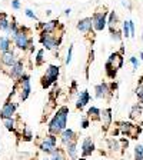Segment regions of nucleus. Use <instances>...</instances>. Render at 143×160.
Wrapping results in <instances>:
<instances>
[{"instance_id":"f257e3e1","label":"nucleus","mask_w":143,"mask_h":160,"mask_svg":"<svg viewBox=\"0 0 143 160\" xmlns=\"http://www.w3.org/2000/svg\"><path fill=\"white\" fill-rule=\"evenodd\" d=\"M70 110L67 106H60L57 112L53 114V117L50 119L49 124H47V133L56 134L59 136L62 132L67 127V119H69Z\"/></svg>"},{"instance_id":"f03ea898","label":"nucleus","mask_w":143,"mask_h":160,"mask_svg":"<svg viewBox=\"0 0 143 160\" xmlns=\"http://www.w3.org/2000/svg\"><path fill=\"white\" fill-rule=\"evenodd\" d=\"M12 42H13V46L16 47L17 50H20V52H27L29 47L32 46V44H34L33 37L30 36L29 29H27L26 26H20L19 33L12 39Z\"/></svg>"},{"instance_id":"7ed1b4c3","label":"nucleus","mask_w":143,"mask_h":160,"mask_svg":"<svg viewBox=\"0 0 143 160\" xmlns=\"http://www.w3.org/2000/svg\"><path fill=\"white\" fill-rule=\"evenodd\" d=\"M62 40H63V33H59L57 36L56 34H50V33L39 34V43L47 52H56L59 49L60 43H62Z\"/></svg>"},{"instance_id":"20e7f679","label":"nucleus","mask_w":143,"mask_h":160,"mask_svg":"<svg viewBox=\"0 0 143 160\" xmlns=\"http://www.w3.org/2000/svg\"><path fill=\"white\" fill-rule=\"evenodd\" d=\"M59 76H60V66L59 64H49L46 72H44V74L42 76L40 84H42V87H43L44 90L50 89L52 86H54V84L57 83Z\"/></svg>"},{"instance_id":"39448f33","label":"nucleus","mask_w":143,"mask_h":160,"mask_svg":"<svg viewBox=\"0 0 143 160\" xmlns=\"http://www.w3.org/2000/svg\"><path fill=\"white\" fill-rule=\"evenodd\" d=\"M57 140H59V136L47 133L46 136L42 137V139L37 142V149H39L43 154L49 156V154H52L54 150L59 147L57 146Z\"/></svg>"},{"instance_id":"423d86ee","label":"nucleus","mask_w":143,"mask_h":160,"mask_svg":"<svg viewBox=\"0 0 143 160\" xmlns=\"http://www.w3.org/2000/svg\"><path fill=\"white\" fill-rule=\"evenodd\" d=\"M17 89H19V99L20 102H26L29 96L32 94V83H30V74L24 73L16 82Z\"/></svg>"},{"instance_id":"0eeeda50","label":"nucleus","mask_w":143,"mask_h":160,"mask_svg":"<svg viewBox=\"0 0 143 160\" xmlns=\"http://www.w3.org/2000/svg\"><path fill=\"white\" fill-rule=\"evenodd\" d=\"M119 130H120V134L123 136H127L130 139H137L142 132V127L137 126V124H133L130 122H120L119 123Z\"/></svg>"},{"instance_id":"6e6552de","label":"nucleus","mask_w":143,"mask_h":160,"mask_svg":"<svg viewBox=\"0 0 143 160\" xmlns=\"http://www.w3.org/2000/svg\"><path fill=\"white\" fill-rule=\"evenodd\" d=\"M107 14L109 12L103 9L102 10H96L93 14H92V23H93V30L94 32H103L106 29V24H107Z\"/></svg>"},{"instance_id":"1a4fd4ad","label":"nucleus","mask_w":143,"mask_h":160,"mask_svg":"<svg viewBox=\"0 0 143 160\" xmlns=\"http://www.w3.org/2000/svg\"><path fill=\"white\" fill-rule=\"evenodd\" d=\"M60 22L59 19H52V20H47V22H37V26L36 29L39 30L40 33H50V34H56L60 29Z\"/></svg>"},{"instance_id":"9d476101","label":"nucleus","mask_w":143,"mask_h":160,"mask_svg":"<svg viewBox=\"0 0 143 160\" xmlns=\"http://www.w3.org/2000/svg\"><path fill=\"white\" fill-rule=\"evenodd\" d=\"M17 107H19L17 102H14V100H12V99H7L3 103V106H2V110H0V119L4 120V119L14 117L16 116V112H17Z\"/></svg>"},{"instance_id":"9b49d317","label":"nucleus","mask_w":143,"mask_h":160,"mask_svg":"<svg viewBox=\"0 0 143 160\" xmlns=\"http://www.w3.org/2000/svg\"><path fill=\"white\" fill-rule=\"evenodd\" d=\"M24 69H26V67H24V60L22 59V57H19L16 63H14L13 66L10 67V69H7L6 74H7V76H9L12 80H16V82H17L20 77H22L24 73H26V72H24Z\"/></svg>"},{"instance_id":"f8f14e48","label":"nucleus","mask_w":143,"mask_h":160,"mask_svg":"<svg viewBox=\"0 0 143 160\" xmlns=\"http://www.w3.org/2000/svg\"><path fill=\"white\" fill-rule=\"evenodd\" d=\"M17 59H19V56L14 53V50L3 52V53H0V66L4 69H10L17 62Z\"/></svg>"},{"instance_id":"ddd939ff","label":"nucleus","mask_w":143,"mask_h":160,"mask_svg":"<svg viewBox=\"0 0 143 160\" xmlns=\"http://www.w3.org/2000/svg\"><path fill=\"white\" fill-rule=\"evenodd\" d=\"M113 96V92L110 90L109 87V83H106V82H102V83L96 84L94 86V97L96 99H109V97Z\"/></svg>"},{"instance_id":"4468645a","label":"nucleus","mask_w":143,"mask_h":160,"mask_svg":"<svg viewBox=\"0 0 143 160\" xmlns=\"http://www.w3.org/2000/svg\"><path fill=\"white\" fill-rule=\"evenodd\" d=\"M77 139H79V137H77V133L73 129H70V127H66V129L59 134V142L63 147L67 146L69 143H72V142H76Z\"/></svg>"},{"instance_id":"2eb2a0df","label":"nucleus","mask_w":143,"mask_h":160,"mask_svg":"<svg viewBox=\"0 0 143 160\" xmlns=\"http://www.w3.org/2000/svg\"><path fill=\"white\" fill-rule=\"evenodd\" d=\"M94 149L96 147H94V142L92 139V136H86L82 140V144H80V154H82V157L86 159L87 156H92Z\"/></svg>"},{"instance_id":"dca6fc26","label":"nucleus","mask_w":143,"mask_h":160,"mask_svg":"<svg viewBox=\"0 0 143 160\" xmlns=\"http://www.w3.org/2000/svg\"><path fill=\"white\" fill-rule=\"evenodd\" d=\"M76 29L79 30L80 33L83 34H90L93 30V23H92V17H84V19H80L76 24Z\"/></svg>"},{"instance_id":"f3484780","label":"nucleus","mask_w":143,"mask_h":160,"mask_svg":"<svg viewBox=\"0 0 143 160\" xmlns=\"http://www.w3.org/2000/svg\"><path fill=\"white\" fill-rule=\"evenodd\" d=\"M92 96H90L89 90H82L77 93V99H76V109L77 110H83L87 104L90 103Z\"/></svg>"},{"instance_id":"a211bd4d","label":"nucleus","mask_w":143,"mask_h":160,"mask_svg":"<svg viewBox=\"0 0 143 160\" xmlns=\"http://www.w3.org/2000/svg\"><path fill=\"white\" fill-rule=\"evenodd\" d=\"M123 54H120L119 52H115V53H112L109 57H107L106 63H109L110 66H113L115 69L119 72V69H122V66H123Z\"/></svg>"},{"instance_id":"6ab92c4d","label":"nucleus","mask_w":143,"mask_h":160,"mask_svg":"<svg viewBox=\"0 0 143 160\" xmlns=\"http://www.w3.org/2000/svg\"><path fill=\"white\" fill-rule=\"evenodd\" d=\"M100 122H102V124H103L105 130L110 129L112 122H113V114H112V109H110V107L102 110V113H100Z\"/></svg>"},{"instance_id":"aec40b11","label":"nucleus","mask_w":143,"mask_h":160,"mask_svg":"<svg viewBox=\"0 0 143 160\" xmlns=\"http://www.w3.org/2000/svg\"><path fill=\"white\" fill-rule=\"evenodd\" d=\"M64 152L67 154V159L70 160H77L79 157V147H77V140L76 142H72L67 146H64Z\"/></svg>"},{"instance_id":"412c9836","label":"nucleus","mask_w":143,"mask_h":160,"mask_svg":"<svg viewBox=\"0 0 143 160\" xmlns=\"http://www.w3.org/2000/svg\"><path fill=\"white\" fill-rule=\"evenodd\" d=\"M117 26H119V16H117L116 12H109V14H107V24L106 27L109 29V32L112 33V32H115V30H117Z\"/></svg>"},{"instance_id":"4be33fe9","label":"nucleus","mask_w":143,"mask_h":160,"mask_svg":"<svg viewBox=\"0 0 143 160\" xmlns=\"http://www.w3.org/2000/svg\"><path fill=\"white\" fill-rule=\"evenodd\" d=\"M12 44H13V42H12V39H10L9 36H0V53H3V52H9V50H13L12 49Z\"/></svg>"},{"instance_id":"5701e85b","label":"nucleus","mask_w":143,"mask_h":160,"mask_svg":"<svg viewBox=\"0 0 143 160\" xmlns=\"http://www.w3.org/2000/svg\"><path fill=\"white\" fill-rule=\"evenodd\" d=\"M3 126L6 130L9 132H13V133H17V117H10V119H4L3 120Z\"/></svg>"},{"instance_id":"b1692460","label":"nucleus","mask_w":143,"mask_h":160,"mask_svg":"<svg viewBox=\"0 0 143 160\" xmlns=\"http://www.w3.org/2000/svg\"><path fill=\"white\" fill-rule=\"evenodd\" d=\"M100 113H102V110L99 109V107H96V106H92V107H89L87 109V112H86V116L89 117L92 122H99L100 120Z\"/></svg>"},{"instance_id":"393cba45","label":"nucleus","mask_w":143,"mask_h":160,"mask_svg":"<svg viewBox=\"0 0 143 160\" xmlns=\"http://www.w3.org/2000/svg\"><path fill=\"white\" fill-rule=\"evenodd\" d=\"M19 136L23 142H32V140H33V132H32V129H30L29 126L24 124V126L22 127V132L19 133Z\"/></svg>"},{"instance_id":"a878e982","label":"nucleus","mask_w":143,"mask_h":160,"mask_svg":"<svg viewBox=\"0 0 143 160\" xmlns=\"http://www.w3.org/2000/svg\"><path fill=\"white\" fill-rule=\"evenodd\" d=\"M44 63H46V50L39 49L36 52V56H34V64L37 67H40V66H43Z\"/></svg>"},{"instance_id":"bb28decb","label":"nucleus","mask_w":143,"mask_h":160,"mask_svg":"<svg viewBox=\"0 0 143 160\" xmlns=\"http://www.w3.org/2000/svg\"><path fill=\"white\" fill-rule=\"evenodd\" d=\"M49 160H67V154L64 152V149L57 147L52 154H49Z\"/></svg>"},{"instance_id":"cd10ccee","label":"nucleus","mask_w":143,"mask_h":160,"mask_svg":"<svg viewBox=\"0 0 143 160\" xmlns=\"http://www.w3.org/2000/svg\"><path fill=\"white\" fill-rule=\"evenodd\" d=\"M142 116H143V107H142V104H135V106L132 107V110H130L129 117L132 120H139Z\"/></svg>"},{"instance_id":"c85d7f7f","label":"nucleus","mask_w":143,"mask_h":160,"mask_svg":"<svg viewBox=\"0 0 143 160\" xmlns=\"http://www.w3.org/2000/svg\"><path fill=\"white\" fill-rule=\"evenodd\" d=\"M107 142V146H109V150L110 152H113V153H117V152H120L122 150V146H120V142L119 140H116V139H107L106 140Z\"/></svg>"},{"instance_id":"c756f323","label":"nucleus","mask_w":143,"mask_h":160,"mask_svg":"<svg viewBox=\"0 0 143 160\" xmlns=\"http://www.w3.org/2000/svg\"><path fill=\"white\" fill-rule=\"evenodd\" d=\"M105 73H106V77L110 80H115L117 76V70L115 69L113 66H110L109 63H105Z\"/></svg>"},{"instance_id":"7c9ffc66","label":"nucleus","mask_w":143,"mask_h":160,"mask_svg":"<svg viewBox=\"0 0 143 160\" xmlns=\"http://www.w3.org/2000/svg\"><path fill=\"white\" fill-rule=\"evenodd\" d=\"M135 93H136L137 99L140 100V104L143 106V76L140 77V82H139V86L136 87V90H135Z\"/></svg>"},{"instance_id":"2f4dec72","label":"nucleus","mask_w":143,"mask_h":160,"mask_svg":"<svg viewBox=\"0 0 143 160\" xmlns=\"http://www.w3.org/2000/svg\"><path fill=\"white\" fill-rule=\"evenodd\" d=\"M73 44H70L69 49H67V53H66V57H64V64L66 66H69L70 63H72V59H73Z\"/></svg>"},{"instance_id":"473e14b6","label":"nucleus","mask_w":143,"mask_h":160,"mask_svg":"<svg viewBox=\"0 0 143 160\" xmlns=\"http://www.w3.org/2000/svg\"><path fill=\"white\" fill-rule=\"evenodd\" d=\"M122 34H123V37H126V39H129V37H130L129 20H125V22H123V24H122Z\"/></svg>"},{"instance_id":"72a5a7b5","label":"nucleus","mask_w":143,"mask_h":160,"mask_svg":"<svg viewBox=\"0 0 143 160\" xmlns=\"http://www.w3.org/2000/svg\"><path fill=\"white\" fill-rule=\"evenodd\" d=\"M135 160H143V146L137 144L135 147Z\"/></svg>"},{"instance_id":"f704fd0d","label":"nucleus","mask_w":143,"mask_h":160,"mask_svg":"<svg viewBox=\"0 0 143 160\" xmlns=\"http://www.w3.org/2000/svg\"><path fill=\"white\" fill-rule=\"evenodd\" d=\"M24 14H26V17H29L30 20H36V22H39V17H37L36 12H33L32 9H26L24 10Z\"/></svg>"},{"instance_id":"c9c22d12","label":"nucleus","mask_w":143,"mask_h":160,"mask_svg":"<svg viewBox=\"0 0 143 160\" xmlns=\"http://www.w3.org/2000/svg\"><path fill=\"white\" fill-rule=\"evenodd\" d=\"M110 37H112L115 42H122L123 34H122V32H120V30H115V32H112V33H110Z\"/></svg>"},{"instance_id":"e433bc0d","label":"nucleus","mask_w":143,"mask_h":160,"mask_svg":"<svg viewBox=\"0 0 143 160\" xmlns=\"http://www.w3.org/2000/svg\"><path fill=\"white\" fill-rule=\"evenodd\" d=\"M89 126H90V119L87 116H83L80 119V127H82V129H87Z\"/></svg>"},{"instance_id":"4c0bfd02","label":"nucleus","mask_w":143,"mask_h":160,"mask_svg":"<svg viewBox=\"0 0 143 160\" xmlns=\"http://www.w3.org/2000/svg\"><path fill=\"white\" fill-rule=\"evenodd\" d=\"M129 62L132 63V66H133V70H137V69H139L140 62H139V59H137L136 56H132V57L129 59Z\"/></svg>"},{"instance_id":"58836bf2","label":"nucleus","mask_w":143,"mask_h":160,"mask_svg":"<svg viewBox=\"0 0 143 160\" xmlns=\"http://www.w3.org/2000/svg\"><path fill=\"white\" fill-rule=\"evenodd\" d=\"M129 27H130V37L136 36V29H135V23L132 20H129Z\"/></svg>"},{"instance_id":"ea45409f","label":"nucleus","mask_w":143,"mask_h":160,"mask_svg":"<svg viewBox=\"0 0 143 160\" xmlns=\"http://www.w3.org/2000/svg\"><path fill=\"white\" fill-rule=\"evenodd\" d=\"M70 96H74L76 94V92H77V83L76 82H72V86H70Z\"/></svg>"},{"instance_id":"a19ab883","label":"nucleus","mask_w":143,"mask_h":160,"mask_svg":"<svg viewBox=\"0 0 143 160\" xmlns=\"http://www.w3.org/2000/svg\"><path fill=\"white\" fill-rule=\"evenodd\" d=\"M20 7H22V3H20V0H12V9L19 10Z\"/></svg>"},{"instance_id":"79ce46f5","label":"nucleus","mask_w":143,"mask_h":160,"mask_svg":"<svg viewBox=\"0 0 143 160\" xmlns=\"http://www.w3.org/2000/svg\"><path fill=\"white\" fill-rule=\"evenodd\" d=\"M122 6L126 7V9H132V3H130V0H122Z\"/></svg>"},{"instance_id":"37998d69","label":"nucleus","mask_w":143,"mask_h":160,"mask_svg":"<svg viewBox=\"0 0 143 160\" xmlns=\"http://www.w3.org/2000/svg\"><path fill=\"white\" fill-rule=\"evenodd\" d=\"M117 86H119V84H117V82H115V80H113V82H112V83H109V87H110V90H112L113 93H115V92H116Z\"/></svg>"},{"instance_id":"c03bdc74","label":"nucleus","mask_w":143,"mask_h":160,"mask_svg":"<svg viewBox=\"0 0 143 160\" xmlns=\"http://www.w3.org/2000/svg\"><path fill=\"white\" fill-rule=\"evenodd\" d=\"M110 133L113 134V136H119V134H120L119 127H116V129H112V130H110Z\"/></svg>"},{"instance_id":"a18cd8bd","label":"nucleus","mask_w":143,"mask_h":160,"mask_svg":"<svg viewBox=\"0 0 143 160\" xmlns=\"http://www.w3.org/2000/svg\"><path fill=\"white\" fill-rule=\"evenodd\" d=\"M70 13H72V9H70V7L69 9H64V12H63L64 16H70Z\"/></svg>"},{"instance_id":"49530a36","label":"nucleus","mask_w":143,"mask_h":160,"mask_svg":"<svg viewBox=\"0 0 143 160\" xmlns=\"http://www.w3.org/2000/svg\"><path fill=\"white\" fill-rule=\"evenodd\" d=\"M29 53H34V44H32V46L29 47V50H27Z\"/></svg>"},{"instance_id":"de8ad7c7","label":"nucleus","mask_w":143,"mask_h":160,"mask_svg":"<svg viewBox=\"0 0 143 160\" xmlns=\"http://www.w3.org/2000/svg\"><path fill=\"white\" fill-rule=\"evenodd\" d=\"M119 53H120V54H123V53H125V47H123V46L120 47V50H119Z\"/></svg>"},{"instance_id":"09e8293b","label":"nucleus","mask_w":143,"mask_h":160,"mask_svg":"<svg viewBox=\"0 0 143 160\" xmlns=\"http://www.w3.org/2000/svg\"><path fill=\"white\" fill-rule=\"evenodd\" d=\"M139 56H140V60H143V52H140Z\"/></svg>"},{"instance_id":"8fccbe9b","label":"nucleus","mask_w":143,"mask_h":160,"mask_svg":"<svg viewBox=\"0 0 143 160\" xmlns=\"http://www.w3.org/2000/svg\"><path fill=\"white\" fill-rule=\"evenodd\" d=\"M32 160H42V159H39V157L36 156V157H33V159H32Z\"/></svg>"},{"instance_id":"3c124183","label":"nucleus","mask_w":143,"mask_h":160,"mask_svg":"<svg viewBox=\"0 0 143 160\" xmlns=\"http://www.w3.org/2000/svg\"><path fill=\"white\" fill-rule=\"evenodd\" d=\"M142 42H143V33H142Z\"/></svg>"}]
</instances>
